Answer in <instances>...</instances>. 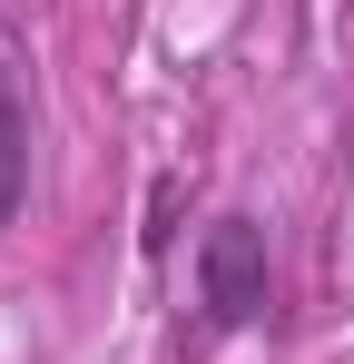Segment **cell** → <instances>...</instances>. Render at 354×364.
Listing matches in <instances>:
<instances>
[{
  "mask_svg": "<svg viewBox=\"0 0 354 364\" xmlns=\"http://www.w3.org/2000/svg\"><path fill=\"white\" fill-rule=\"evenodd\" d=\"M197 286H207L217 325H256L266 315V227L256 217H217L197 237Z\"/></svg>",
  "mask_w": 354,
  "mask_h": 364,
  "instance_id": "obj_1",
  "label": "cell"
},
{
  "mask_svg": "<svg viewBox=\"0 0 354 364\" xmlns=\"http://www.w3.org/2000/svg\"><path fill=\"white\" fill-rule=\"evenodd\" d=\"M20 187H30V109H20L10 60H0V227L20 217Z\"/></svg>",
  "mask_w": 354,
  "mask_h": 364,
  "instance_id": "obj_2",
  "label": "cell"
}]
</instances>
